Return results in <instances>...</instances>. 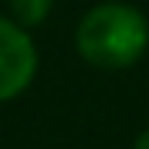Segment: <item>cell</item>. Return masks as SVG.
<instances>
[{
	"label": "cell",
	"mask_w": 149,
	"mask_h": 149,
	"mask_svg": "<svg viewBox=\"0 0 149 149\" xmlns=\"http://www.w3.org/2000/svg\"><path fill=\"white\" fill-rule=\"evenodd\" d=\"M133 149H149V129H143V133H139V139H136Z\"/></svg>",
	"instance_id": "obj_4"
},
{
	"label": "cell",
	"mask_w": 149,
	"mask_h": 149,
	"mask_svg": "<svg viewBox=\"0 0 149 149\" xmlns=\"http://www.w3.org/2000/svg\"><path fill=\"white\" fill-rule=\"evenodd\" d=\"M50 7H53V0H10V10L17 17V23H23V27H37V23L47 20Z\"/></svg>",
	"instance_id": "obj_3"
},
{
	"label": "cell",
	"mask_w": 149,
	"mask_h": 149,
	"mask_svg": "<svg viewBox=\"0 0 149 149\" xmlns=\"http://www.w3.org/2000/svg\"><path fill=\"white\" fill-rule=\"evenodd\" d=\"M37 76V47L27 37V27L0 17V103L27 93Z\"/></svg>",
	"instance_id": "obj_2"
},
{
	"label": "cell",
	"mask_w": 149,
	"mask_h": 149,
	"mask_svg": "<svg viewBox=\"0 0 149 149\" xmlns=\"http://www.w3.org/2000/svg\"><path fill=\"white\" fill-rule=\"evenodd\" d=\"M149 47V23L129 3H100L76 27V50L100 70H126Z\"/></svg>",
	"instance_id": "obj_1"
}]
</instances>
